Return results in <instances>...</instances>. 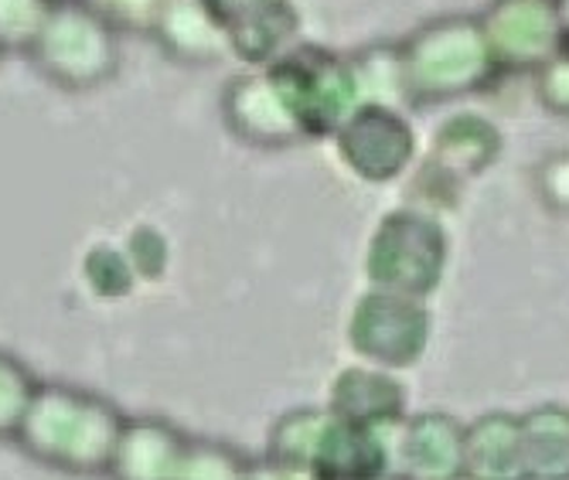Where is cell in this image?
Returning a JSON list of instances; mask_svg holds the SVG:
<instances>
[{
    "label": "cell",
    "mask_w": 569,
    "mask_h": 480,
    "mask_svg": "<svg viewBox=\"0 0 569 480\" xmlns=\"http://www.w3.org/2000/svg\"><path fill=\"white\" fill-rule=\"evenodd\" d=\"M396 44L402 96L412 106H443L478 96L501 76L478 14H437Z\"/></svg>",
    "instance_id": "cell-1"
},
{
    "label": "cell",
    "mask_w": 569,
    "mask_h": 480,
    "mask_svg": "<svg viewBox=\"0 0 569 480\" xmlns=\"http://www.w3.org/2000/svg\"><path fill=\"white\" fill-rule=\"evenodd\" d=\"M392 430L355 426L331 409H293L273 426L270 460L315 480H389Z\"/></svg>",
    "instance_id": "cell-2"
},
{
    "label": "cell",
    "mask_w": 569,
    "mask_h": 480,
    "mask_svg": "<svg viewBox=\"0 0 569 480\" xmlns=\"http://www.w3.org/2000/svg\"><path fill=\"white\" fill-rule=\"evenodd\" d=\"M120 433L123 419L110 402L62 386L38 389L18 430L31 457L76 473L110 470Z\"/></svg>",
    "instance_id": "cell-3"
},
{
    "label": "cell",
    "mask_w": 569,
    "mask_h": 480,
    "mask_svg": "<svg viewBox=\"0 0 569 480\" xmlns=\"http://www.w3.org/2000/svg\"><path fill=\"white\" fill-rule=\"evenodd\" d=\"M31 66L66 92H89L120 69V31L86 0H56L28 48Z\"/></svg>",
    "instance_id": "cell-4"
},
{
    "label": "cell",
    "mask_w": 569,
    "mask_h": 480,
    "mask_svg": "<svg viewBox=\"0 0 569 480\" xmlns=\"http://www.w3.org/2000/svg\"><path fill=\"white\" fill-rule=\"evenodd\" d=\"M300 127L303 140H325L361 106L351 62L318 41H293L263 69Z\"/></svg>",
    "instance_id": "cell-5"
},
{
    "label": "cell",
    "mask_w": 569,
    "mask_h": 480,
    "mask_svg": "<svg viewBox=\"0 0 569 480\" xmlns=\"http://www.w3.org/2000/svg\"><path fill=\"white\" fill-rule=\"evenodd\" d=\"M450 242L440 216L417 204L396 208L376 226L366 252V277L376 290L430 300L447 273Z\"/></svg>",
    "instance_id": "cell-6"
},
{
    "label": "cell",
    "mask_w": 569,
    "mask_h": 480,
    "mask_svg": "<svg viewBox=\"0 0 569 480\" xmlns=\"http://www.w3.org/2000/svg\"><path fill=\"white\" fill-rule=\"evenodd\" d=\"M501 150V130L488 117L475 110L453 113L433 133L430 153L412 178V204L433 211V216L440 208H453L463 188L498 164Z\"/></svg>",
    "instance_id": "cell-7"
},
{
    "label": "cell",
    "mask_w": 569,
    "mask_h": 480,
    "mask_svg": "<svg viewBox=\"0 0 569 480\" xmlns=\"http://www.w3.org/2000/svg\"><path fill=\"white\" fill-rule=\"evenodd\" d=\"M433 317L427 300L392 293V290H366L358 297L351 320H348V341L351 348L376 368L402 371L417 364L430 344Z\"/></svg>",
    "instance_id": "cell-8"
},
{
    "label": "cell",
    "mask_w": 569,
    "mask_h": 480,
    "mask_svg": "<svg viewBox=\"0 0 569 480\" xmlns=\"http://www.w3.org/2000/svg\"><path fill=\"white\" fill-rule=\"evenodd\" d=\"M478 21L501 76H536L566 44L559 0H488Z\"/></svg>",
    "instance_id": "cell-9"
},
{
    "label": "cell",
    "mask_w": 569,
    "mask_h": 480,
    "mask_svg": "<svg viewBox=\"0 0 569 480\" xmlns=\"http://www.w3.org/2000/svg\"><path fill=\"white\" fill-rule=\"evenodd\" d=\"M335 150L341 164L369 184L399 181L417 160V130L409 127L399 106L361 102L335 130Z\"/></svg>",
    "instance_id": "cell-10"
},
{
    "label": "cell",
    "mask_w": 569,
    "mask_h": 480,
    "mask_svg": "<svg viewBox=\"0 0 569 480\" xmlns=\"http://www.w3.org/2000/svg\"><path fill=\"white\" fill-rule=\"evenodd\" d=\"M229 51L249 69H267L300 41V11L290 0H204Z\"/></svg>",
    "instance_id": "cell-11"
},
{
    "label": "cell",
    "mask_w": 569,
    "mask_h": 480,
    "mask_svg": "<svg viewBox=\"0 0 569 480\" xmlns=\"http://www.w3.org/2000/svg\"><path fill=\"white\" fill-rule=\"evenodd\" d=\"M222 120L232 137L260 150H287L303 143L300 127L293 123L290 110L283 106L280 92L273 89L263 69L236 72L219 99Z\"/></svg>",
    "instance_id": "cell-12"
},
{
    "label": "cell",
    "mask_w": 569,
    "mask_h": 480,
    "mask_svg": "<svg viewBox=\"0 0 569 480\" xmlns=\"http://www.w3.org/2000/svg\"><path fill=\"white\" fill-rule=\"evenodd\" d=\"M392 480H463V422L412 412L392 430Z\"/></svg>",
    "instance_id": "cell-13"
},
{
    "label": "cell",
    "mask_w": 569,
    "mask_h": 480,
    "mask_svg": "<svg viewBox=\"0 0 569 480\" xmlns=\"http://www.w3.org/2000/svg\"><path fill=\"white\" fill-rule=\"evenodd\" d=\"M406 386L386 368L376 364H355L345 368L331 386L328 409L355 426H369V430H392L409 416L406 406Z\"/></svg>",
    "instance_id": "cell-14"
},
{
    "label": "cell",
    "mask_w": 569,
    "mask_h": 480,
    "mask_svg": "<svg viewBox=\"0 0 569 480\" xmlns=\"http://www.w3.org/2000/svg\"><path fill=\"white\" fill-rule=\"evenodd\" d=\"M463 480H529L522 416L495 409L463 426Z\"/></svg>",
    "instance_id": "cell-15"
},
{
    "label": "cell",
    "mask_w": 569,
    "mask_h": 480,
    "mask_svg": "<svg viewBox=\"0 0 569 480\" xmlns=\"http://www.w3.org/2000/svg\"><path fill=\"white\" fill-rule=\"evenodd\" d=\"M150 38L181 66H216L229 51L204 0H164L150 24Z\"/></svg>",
    "instance_id": "cell-16"
},
{
    "label": "cell",
    "mask_w": 569,
    "mask_h": 480,
    "mask_svg": "<svg viewBox=\"0 0 569 480\" xmlns=\"http://www.w3.org/2000/svg\"><path fill=\"white\" fill-rule=\"evenodd\" d=\"M188 440L168 422H123V433L110 463L117 480H178Z\"/></svg>",
    "instance_id": "cell-17"
},
{
    "label": "cell",
    "mask_w": 569,
    "mask_h": 480,
    "mask_svg": "<svg viewBox=\"0 0 569 480\" xmlns=\"http://www.w3.org/2000/svg\"><path fill=\"white\" fill-rule=\"evenodd\" d=\"M529 480H569V406L542 402L522 412Z\"/></svg>",
    "instance_id": "cell-18"
},
{
    "label": "cell",
    "mask_w": 569,
    "mask_h": 480,
    "mask_svg": "<svg viewBox=\"0 0 569 480\" xmlns=\"http://www.w3.org/2000/svg\"><path fill=\"white\" fill-rule=\"evenodd\" d=\"M361 102H386L399 106L402 96V72H399V44L396 41H369L348 56Z\"/></svg>",
    "instance_id": "cell-19"
},
{
    "label": "cell",
    "mask_w": 569,
    "mask_h": 480,
    "mask_svg": "<svg viewBox=\"0 0 569 480\" xmlns=\"http://www.w3.org/2000/svg\"><path fill=\"white\" fill-rule=\"evenodd\" d=\"M51 4L56 0H0V56H8V51H24L28 56Z\"/></svg>",
    "instance_id": "cell-20"
},
{
    "label": "cell",
    "mask_w": 569,
    "mask_h": 480,
    "mask_svg": "<svg viewBox=\"0 0 569 480\" xmlns=\"http://www.w3.org/2000/svg\"><path fill=\"white\" fill-rule=\"evenodd\" d=\"M249 460L222 443H188L178 480H246Z\"/></svg>",
    "instance_id": "cell-21"
},
{
    "label": "cell",
    "mask_w": 569,
    "mask_h": 480,
    "mask_svg": "<svg viewBox=\"0 0 569 480\" xmlns=\"http://www.w3.org/2000/svg\"><path fill=\"white\" fill-rule=\"evenodd\" d=\"M34 392L28 371L14 358L0 354V437H18Z\"/></svg>",
    "instance_id": "cell-22"
},
{
    "label": "cell",
    "mask_w": 569,
    "mask_h": 480,
    "mask_svg": "<svg viewBox=\"0 0 569 480\" xmlns=\"http://www.w3.org/2000/svg\"><path fill=\"white\" fill-rule=\"evenodd\" d=\"M532 191L542 208L552 216H569V147L552 150L536 160L532 168Z\"/></svg>",
    "instance_id": "cell-23"
},
{
    "label": "cell",
    "mask_w": 569,
    "mask_h": 480,
    "mask_svg": "<svg viewBox=\"0 0 569 480\" xmlns=\"http://www.w3.org/2000/svg\"><path fill=\"white\" fill-rule=\"evenodd\" d=\"M89 8H96L117 31H143L150 34V24L158 18L164 0H86Z\"/></svg>",
    "instance_id": "cell-24"
},
{
    "label": "cell",
    "mask_w": 569,
    "mask_h": 480,
    "mask_svg": "<svg viewBox=\"0 0 569 480\" xmlns=\"http://www.w3.org/2000/svg\"><path fill=\"white\" fill-rule=\"evenodd\" d=\"M536 96L556 117H569V44H562L559 56L542 66L536 76Z\"/></svg>",
    "instance_id": "cell-25"
},
{
    "label": "cell",
    "mask_w": 569,
    "mask_h": 480,
    "mask_svg": "<svg viewBox=\"0 0 569 480\" xmlns=\"http://www.w3.org/2000/svg\"><path fill=\"white\" fill-rule=\"evenodd\" d=\"M562 8V31H566V44H569V0H559Z\"/></svg>",
    "instance_id": "cell-26"
},
{
    "label": "cell",
    "mask_w": 569,
    "mask_h": 480,
    "mask_svg": "<svg viewBox=\"0 0 569 480\" xmlns=\"http://www.w3.org/2000/svg\"><path fill=\"white\" fill-rule=\"evenodd\" d=\"M389 480H392V477H389Z\"/></svg>",
    "instance_id": "cell-27"
}]
</instances>
